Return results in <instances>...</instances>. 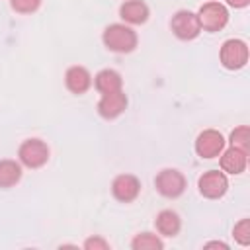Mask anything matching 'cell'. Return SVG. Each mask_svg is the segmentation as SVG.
<instances>
[{
    "instance_id": "5",
    "label": "cell",
    "mask_w": 250,
    "mask_h": 250,
    "mask_svg": "<svg viewBox=\"0 0 250 250\" xmlns=\"http://www.w3.org/2000/svg\"><path fill=\"white\" fill-rule=\"evenodd\" d=\"M172 31L176 37L188 41V39H195L201 31V25H199V20H197V14L189 12V10H180L172 16Z\"/></svg>"
},
{
    "instance_id": "14",
    "label": "cell",
    "mask_w": 250,
    "mask_h": 250,
    "mask_svg": "<svg viewBox=\"0 0 250 250\" xmlns=\"http://www.w3.org/2000/svg\"><path fill=\"white\" fill-rule=\"evenodd\" d=\"M94 84H96V90H98L100 94H109V92L121 90L123 80H121V74H119L117 70L104 68V70H100V72L96 74Z\"/></svg>"
},
{
    "instance_id": "22",
    "label": "cell",
    "mask_w": 250,
    "mask_h": 250,
    "mask_svg": "<svg viewBox=\"0 0 250 250\" xmlns=\"http://www.w3.org/2000/svg\"><path fill=\"white\" fill-rule=\"evenodd\" d=\"M248 2L250 0H227V4L234 6V8H244V6H248Z\"/></svg>"
},
{
    "instance_id": "21",
    "label": "cell",
    "mask_w": 250,
    "mask_h": 250,
    "mask_svg": "<svg viewBox=\"0 0 250 250\" xmlns=\"http://www.w3.org/2000/svg\"><path fill=\"white\" fill-rule=\"evenodd\" d=\"M84 248H86V250H107V248H109V242L104 240L102 236H90V238L84 242Z\"/></svg>"
},
{
    "instance_id": "18",
    "label": "cell",
    "mask_w": 250,
    "mask_h": 250,
    "mask_svg": "<svg viewBox=\"0 0 250 250\" xmlns=\"http://www.w3.org/2000/svg\"><path fill=\"white\" fill-rule=\"evenodd\" d=\"M230 146H236V148L248 152V148H250V131H248L246 125H240L230 133Z\"/></svg>"
},
{
    "instance_id": "4",
    "label": "cell",
    "mask_w": 250,
    "mask_h": 250,
    "mask_svg": "<svg viewBox=\"0 0 250 250\" xmlns=\"http://www.w3.org/2000/svg\"><path fill=\"white\" fill-rule=\"evenodd\" d=\"M197 20H199L201 29H205V31H219V29H223L227 25L229 12L219 2H207V4H203L199 8Z\"/></svg>"
},
{
    "instance_id": "8",
    "label": "cell",
    "mask_w": 250,
    "mask_h": 250,
    "mask_svg": "<svg viewBox=\"0 0 250 250\" xmlns=\"http://www.w3.org/2000/svg\"><path fill=\"white\" fill-rule=\"evenodd\" d=\"M223 148H225V139L215 129H205L195 139V152L201 158H215L223 152Z\"/></svg>"
},
{
    "instance_id": "17",
    "label": "cell",
    "mask_w": 250,
    "mask_h": 250,
    "mask_svg": "<svg viewBox=\"0 0 250 250\" xmlns=\"http://www.w3.org/2000/svg\"><path fill=\"white\" fill-rule=\"evenodd\" d=\"M162 240L152 232H141L131 242L133 250H162Z\"/></svg>"
},
{
    "instance_id": "11",
    "label": "cell",
    "mask_w": 250,
    "mask_h": 250,
    "mask_svg": "<svg viewBox=\"0 0 250 250\" xmlns=\"http://www.w3.org/2000/svg\"><path fill=\"white\" fill-rule=\"evenodd\" d=\"M246 164H248V152L236 146H230L221 154V168L227 174H242L246 170Z\"/></svg>"
},
{
    "instance_id": "23",
    "label": "cell",
    "mask_w": 250,
    "mask_h": 250,
    "mask_svg": "<svg viewBox=\"0 0 250 250\" xmlns=\"http://www.w3.org/2000/svg\"><path fill=\"white\" fill-rule=\"evenodd\" d=\"M213 246H215V248L219 246V248H223V250H229V246H227L225 242H209V244H205V248H213Z\"/></svg>"
},
{
    "instance_id": "6",
    "label": "cell",
    "mask_w": 250,
    "mask_h": 250,
    "mask_svg": "<svg viewBox=\"0 0 250 250\" xmlns=\"http://www.w3.org/2000/svg\"><path fill=\"white\" fill-rule=\"evenodd\" d=\"M154 186H156L158 193H162L164 197H178L186 189V178L182 172H178L174 168H166V170L158 172V176L154 178Z\"/></svg>"
},
{
    "instance_id": "16",
    "label": "cell",
    "mask_w": 250,
    "mask_h": 250,
    "mask_svg": "<svg viewBox=\"0 0 250 250\" xmlns=\"http://www.w3.org/2000/svg\"><path fill=\"white\" fill-rule=\"evenodd\" d=\"M21 178V166L16 160H0V188H12Z\"/></svg>"
},
{
    "instance_id": "19",
    "label": "cell",
    "mask_w": 250,
    "mask_h": 250,
    "mask_svg": "<svg viewBox=\"0 0 250 250\" xmlns=\"http://www.w3.org/2000/svg\"><path fill=\"white\" fill-rule=\"evenodd\" d=\"M234 238L238 240V244L242 246H248L250 244V219H242L234 225V230H232Z\"/></svg>"
},
{
    "instance_id": "20",
    "label": "cell",
    "mask_w": 250,
    "mask_h": 250,
    "mask_svg": "<svg viewBox=\"0 0 250 250\" xmlns=\"http://www.w3.org/2000/svg\"><path fill=\"white\" fill-rule=\"evenodd\" d=\"M10 4L20 14H31V12H35L39 8L41 0H10Z\"/></svg>"
},
{
    "instance_id": "3",
    "label": "cell",
    "mask_w": 250,
    "mask_h": 250,
    "mask_svg": "<svg viewBox=\"0 0 250 250\" xmlns=\"http://www.w3.org/2000/svg\"><path fill=\"white\" fill-rule=\"evenodd\" d=\"M18 156L27 168H41L49 160V146L41 139H27L20 145Z\"/></svg>"
},
{
    "instance_id": "2",
    "label": "cell",
    "mask_w": 250,
    "mask_h": 250,
    "mask_svg": "<svg viewBox=\"0 0 250 250\" xmlns=\"http://www.w3.org/2000/svg\"><path fill=\"white\" fill-rule=\"evenodd\" d=\"M221 64L229 70H238L248 62V45L242 39H227L221 47Z\"/></svg>"
},
{
    "instance_id": "10",
    "label": "cell",
    "mask_w": 250,
    "mask_h": 250,
    "mask_svg": "<svg viewBox=\"0 0 250 250\" xmlns=\"http://www.w3.org/2000/svg\"><path fill=\"white\" fill-rule=\"evenodd\" d=\"M125 107H127V96L123 94V90L102 94V100L98 102V111L105 119H115L125 111Z\"/></svg>"
},
{
    "instance_id": "9",
    "label": "cell",
    "mask_w": 250,
    "mask_h": 250,
    "mask_svg": "<svg viewBox=\"0 0 250 250\" xmlns=\"http://www.w3.org/2000/svg\"><path fill=\"white\" fill-rule=\"evenodd\" d=\"M111 191H113L115 199H119L123 203H129V201L137 199V195L141 191V182L133 174H121V176H117L113 180Z\"/></svg>"
},
{
    "instance_id": "12",
    "label": "cell",
    "mask_w": 250,
    "mask_h": 250,
    "mask_svg": "<svg viewBox=\"0 0 250 250\" xmlns=\"http://www.w3.org/2000/svg\"><path fill=\"white\" fill-rule=\"evenodd\" d=\"M64 82L72 94H84L92 86V74L84 66H70L64 74Z\"/></svg>"
},
{
    "instance_id": "1",
    "label": "cell",
    "mask_w": 250,
    "mask_h": 250,
    "mask_svg": "<svg viewBox=\"0 0 250 250\" xmlns=\"http://www.w3.org/2000/svg\"><path fill=\"white\" fill-rule=\"evenodd\" d=\"M104 43L109 51L131 53L137 47V33L125 23H111L104 31Z\"/></svg>"
},
{
    "instance_id": "7",
    "label": "cell",
    "mask_w": 250,
    "mask_h": 250,
    "mask_svg": "<svg viewBox=\"0 0 250 250\" xmlns=\"http://www.w3.org/2000/svg\"><path fill=\"white\" fill-rule=\"evenodd\" d=\"M197 188L201 191L203 197L207 199H219L227 193L229 189V180L225 176V172H219V170H209V172H203L199 182H197Z\"/></svg>"
},
{
    "instance_id": "15",
    "label": "cell",
    "mask_w": 250,
    "mask_h": 250,
    "mask_svg": "<svg viewBox=\"0 0 250 250\" xmlns=\"http://www.w3.org/2000/svg\"><path fill=\"white\" fill-rule=\"evenodd\" d=\"M154 225H156V230H158L160 234H164V236H176L178 230H180V227H182L180 217H178L174 211H170V209L160 211V213L156 215Z\"/></svg>"
},
{
    "instance_id": "13",
    "label": "cell",
    "mask_w": 250,
    "mask_h": 250,
    "mask_svg": "<svg viewBox=\"0 0 250 250\" xmlns=\"http://www.w3.org/2000/svg\"><path fill=\"white\" fill-rule=\"evenodd\" d=\"M119 16L127 23H145L148 18V6L143 0H127L121 4Z\"/></svg>"
}]
</instances>
